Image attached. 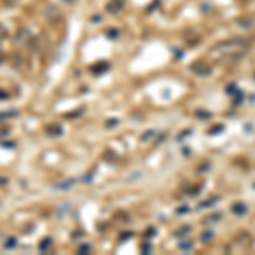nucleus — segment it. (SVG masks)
<instances>
[{
	"mask_svg": "<svg viewBox=\"0 0 255 255\" xmlns=\"http://www.w3.org/2000/svg\"><path fill=\"white\" fill-rule=\"evenodd\" d=\"M14 245H15V238H10V242H7V248H9V247H14Z\"/></svg>",
	"mask_w": 255,
	"mask_h": 255,
	"instance_id": "1",
	"label": "nucleus"
}]
</instances>
